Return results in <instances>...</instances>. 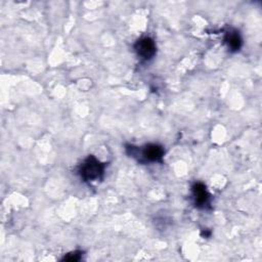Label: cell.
I'll list each match as a JSON object with an SVG mask.
<instances>
[{"instance_id":"2","label":"cell","mask_w":262,"mask_h":262,"mask_svg":"<svg viewBox=\"0 0 262 262\" xmlns=\"http://www.w3.org/2000/svg\"><path fill=\"white\" fill-rule=\"evenodd\" d=\"M134 50L140 58L148 60L156 54L155 41L149 37H142L134 44Z\"/></svg>"},{"instance_id":"4","label":"cell","mask_w":262,"mask_h":262,"mask_svg":"<svg viewBox=\"0 0 262 262\" xmlns=\"http://www.w3.org/2000/svg\"><path fill=\"white\" fill-rule=\"evenodd\" d=\"M142 156L149 162H161L164 156V148L157 143H148L142 148Z\"/></svg>"},{"instance_id":"6","label":"cell","mask_w":262,"mask_h":262,"mask_svg":"<svg viewBox=\"0 0 262 262\" xmlns=\"http://www.w3.org/2000/svg\"><path fill=\"white\" fill-rule=\"evenodd\" d=\"M82 252L81 251H74V252H71L69 254H67L61 260L62 261H70V262H76V261H79L82 257Z\"/></svg>"},{"instance_id":"3","label":"cell","mask_w":262,"mask_h":262,"mask_svg":"<svg viewBox=\"0 0 262 262\" xmlns=\"http://www.w3.org/2000/svg\"><path fill=\"white\" fill-rule=\"evenodd\" d=\"M191 189H192V195H193L195 207L200 209L206 208V206L209 205L210 194L208 193L205 184L201 182H196L192 185Z\"/></svg>"},{"instance_id":"5","label":"cell","mask_w":262,"mask_h":262,"mask_svg":"<svg viewBox=\"0 0 262 262\" xmlns=\"http://www.w3.org/2000/svg\"><path fill=\"white\" fill-rule=\"evenodd\" d=\"M224 42L227 45L228 49L232 52L238 51L242 47V44H243L242 37H241L239 33L235 30H230L225 34Z\"/></svg>"},{"instance_id":"1","label":"cell","mask_w":262,"mask_h":262,"mask_svg":"<svg viewBox=\"0 0 262 262\" xmlns=\"http://www.w3.org/2000/svg\"><path fill=\"white\" fill-rule=\"evenodd\" d=\"M105 165L94 156H88L80 165L79 174L84 181H95L102 177Z\"/></svg>"}]
</instances>
